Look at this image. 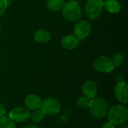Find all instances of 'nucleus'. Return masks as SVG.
Returning a JSON list of instances; mask_svg holds the SVG:
<instances>
[{
	"label": "nucleus",
	"mask_w": 128,
	"mask_h": 128,
	"mask_svg": "<svg viewBox=\"0 0 128 128\" xmlns=\"http://www.w3.org/2000/svg\"><path fill=\"white\" fill-rule=\"evenodd\" d=\"M63 16L70 22H76L80 20L82 15V8L77 1L68 2L62 8Z\"/></svg>",
	"instance_id": "2"
},
{
	"label": "nucleus",
	"mask_w": 128,
	"mask_h": 128,
	"mask_svg": "<svg viewBox=\"0 0 128 128\" xmlns=\"http://www.w3.org/2000/svg\"><path fill=\"white\" fill-rule=\"evenodd\" d=\"M109 122L114 125H124L128 121V110L124 105H116L109 109L107 112Z\"/></svg>",
	"instance_id": "1"
},
{
	"label": "nucleus",
	"mask_w": 128,
	"mask_h": 128,
	"mask_svg": "<svg viewBox=\"0 0 128 128\" xmlns=\"http://www.w3.org/2000/svg\"><path fill=\"white\" fill-rule=\"evenodd\" d=\"M40 109L46 115L54 116L61 111L62 104L60 101L55 98H48L42 101Z\"/></svg>",
	"instance_id": "5"
},
{
	"label": "nucleus",
	"mask_w": 128,
	"mask_h": 128,
	"mask_svg": "<svg viewBox=\"0 0 128 128\" xmlns=\"http://www.w3.org/2000/svg\"><path fill=\"white\" fill-rule=\"evenodd\" d=\"M101 128H116V125H114L113 124L110 123V122H106V124H104Z\"/></svg>",
	"instance_id": "22"
},
{
	"label": "nucleus",
	"mask_w": 128,
	"mask_h": 128,
	"mask_svg": "<svg viewBox=\"0 0 128 128\" xmlns=\"http://www.w3.org/2000/svg\"><path fill=\"white\" fill-rule=\"evenodd\" d=\"M24 128H38L36 126H34V125H28V126H26V127H25Z\"/></svg>",
	"instance_id": "24"
},
{
	"label": "nucleus",
	"mask_w": 128,
	"mask_h": 128,
	"mask_svg": "<svg viewBox=\"0 0 128 128\" xmlns=\"http://www.w3.org/2000/svg\"><path fill=\"white\" fill-rule=\"evenodd\" d=\"M121 128H128V125H124V126H122Z\"/></svg>",
	"instance_id": "25"
},
{
	"label": "nucleus",
	"mask_w": 128,
	"mask_h": 128,
	"mask_svg": "<svg viewBox=\"0 0 128 128\" xmlns=\"http://www.w3.org/2000/svg\"><path fill=\"white\" fill-rule=\"evenodd\" d=\"M1 33H2V26L0 24V35H1Z\"/></svg>",
	"instance_id": "26"
},
{
	"label": "nucleus",
	"mask_w": 128,
	"mask_h": 128,
	"mask_svg": "<svg viewBox=\"0 0 128 128\" xmlns=\"http://www.w3.org/2000/svg\"><path fill=\"white\" fill-rule=\"evenodd\" d=\"M115 96L122 105L128 103V85L125 82H118L115 87Z\"/></svg>",
	"instance_id": "9"
},
{
	"label": "nucleus",
	"mask_w": 128,
	"mask_h": 128,
	"mask_svg": "<svg viewBox=\"0 0 128 128\" xmlns=\"http://www.w3.org/2000/svg\"><path fill=\"white\" fill-rule=\"evenodd\" d=\"M104 7L111 14H117L121 10V4L117 0H106L104 2Z\"/></svg>",
	"instance_id": "14"
},
{
	"label": "nucleus",
	"mask_w": 128,
	"mask_h": 128,
	"mask_svg": "<svg viewBox=\"0 0 128 128\" xmlns=\"http://www.w3.org/2000/svg\"><path fill=\"white\" fill-rule=\"evenodd\" d=\"M80 44V40L74 34L65 35L62 40V46L67 50H72L77 47Z\"/></svg>",
	"instance_id": "11"
},
{
	"label": "nucleus",
	"mask_w": 128,
	"mask_h": 128,
	"mask_svg": "<svg viewBox=\"0 0 128 128\" xmlns=\"http://www.w3.org/2000/svg\"><path fill=\"white\" fill-rule=\"evenodd\" d=\"M92 31V24L86 20H82L77 22L74 28V35L77 38L80 40L86 38Z\"/></svg>",
	"instance_id": "6"
},
{
	"label": "nucleus",
	"mask_w": 128,
	"mask_h": 128,
	"mask_svg": "<svg viewBox=\"0 0 128 128\" xmlns=\"http://www.w3.org/2000/svg\"><path fill=\"white\" fill-rule=\"evenodd\" d=\"M64 4V0H47L46 2L47 8L53 12L62 10Z\"/></svg>",
	"instance_id": "15"
},
{
	"label": "nucleus",
	"mask_w": 128,
	"mask_h": 128,
	"mask_svg": "<svg viewBox=\"0 0 128 128\" xmlns=\"http://www.w3.org/2000/svg\"><path fill=\"white\" fill-rule=\"evenodd\" d=\"M6 114V109L3 104L0 103V118L4 116Z\"/></svg>",
	"instance_id": "21"
},
{
	"label": "nucleus",
	"mask_w": 128,
	"mask_h": 128,
	"mask_svg": "<svg viewBox=\"0 0 128 128\" xmlns=\"http://www.w3.org/2000/svg\"><path fill=\"white\" fill-rule=\"evenodd\" d=\"M0 128H15V124L8 116H4L0 118Z\"/></svg>",
	"instance_id": "18"
},
{
	"label": "nucleus",
	"mask_w": 128,
	"mask_h": 128,
	"mask_svg": "<svg viewBox=\"0 0 128 128\" xmlns=\"http://www.w3.org/2000/svg\"><path fill=\"white\" fill-rule=\"evenodd\" d=\"M25 104L29 110H37L40 109L42 100L40 97L35 94H29L25 100Z\"/></svg>",
	"instance_id": "12"
},
{
	"label": "nucleus",
	"mask_w": 128,
	"mask_h": 128,
	"mask_svg": "<svg viewBox=\"0 0 128 128\" xmlns=\"http://www.w3.org/2000/svg\"><path fill=\"white\" fill-rule=\"evenodd\" d=\"M82 92L84 96L89 99H93L96 98L98 93V88L95 82L93 81L88 80L86 81L82 86Z\"/></svg>",
	"instance_id": "10"
},
{
	"label": "nucleus",
	"mask_w": 128,
	"mask_h": 128,
	"mask_svg": "<svg viewBox=\"0 0 128 128\" xmlns=\"http://www.w3.org/2000/svg\"><path fill=\"white\" fill-rule=\"evenodd\" d=\"M34 40L40 44H47L51 40V35L50 33L44 29H40L34 33Z\"/></svg>",
	"instance_id": "13"
},
{
	"label": "nucleus",
	"mask_w": 128,
	"mask_h": 128,
	"mask_svg": "<svg viewBox=\"0 0 128 128\" xmlns=\"http://www.w3.org/2000/svg\"><path fill=\"white\" fill-rule=\"evenodd\" d=\"M69 2H72V1H76V0H68Z\"/></svg>",
	"instance_id": "27"
},
{
	"label": "nucleus",
	"mask_w": 128,
	"mask_h": 128,
	"mask_svg": "<svg viewBox=\"0 0 128 128\" xmlns=\"http://www.w3.org/2000/svg\"><path fill=\"white\" fill-rule=\"evenodd\" d=\"M14 122H25L31 117L30 110L23 106H17L11 110L8 116Z\"/></svg>",
	"instance_id": "8"
},
{
	"label": "nucleus",
	"mask_w": 128,
	"mask_h": 128,
	"mask_svg": "<svg viewBox=\"0 0 128 128\" xmlns=\"http://www.w3.org/2000/svg\"><path fill=\"white\" fill-rule=\"evenodd\" d=\"M8 7V5L7 3V0H0V17L4 14Z\"/></svg>",
	"instance_id": "20"
},
{
	"label": "nucleus",
	"mask_w": 128,
	"mask_h": 128,
	"mask_svg": "<svg viewBox=\"0 0 128 128\" xmlns=\"http://www.w3.org/2000/svg\"><path fill=\"white\" fill-rule=\"evenodd\" d=\"M104 9V0H88L85 6L86 14L91 20L98 19Z\"/></svg>",
	"instance_id": "4"
},
{
	"label": "nucleus",
	"mask_w": 128,
	"mask_h": 128,
	"mask_svg": "<svg viewBox=\"0 0 128 128\" xmlns=\"http://www.w3.org/2000/svg\"><path fill=\"white\" fill-rule=\"evenodd\" d=\"M116 80L118 82H118H124V77H123V76H122V75H118V76H116Z\"/></svg>",
	"instance_id": "23"
},
{
	"label": "nucleus",
	"mask_w": 128,
	"mask_h": 128,
	"mask_svg": "<svg viewBox=\"0 0 128 128\" xmlns=\"http://www.w3.org/2000/svg\"><path fill=\"white\" fill-rule=\"evenodd\" d=\"M46 117V114L43 112L41 109L34 110V112L32 115V121L34 123H40L44 121V119Z\"/></svg>",
	"instance_id": "16"
},
{
	"label": "nucleus",
	"mask_w": 128,
	"mask_h": 128,
	"mask_svg": "<svg viewBox=\"0 0 128 128\" xmlns=\"http://www.w3.org/2000/svg\"><path fill=\"white\" fill-rule=\"evenodd\" d=\"M91 99L86 98V96L80 97L77 100V106L82 109H87L89 107Z\"/></svg>",
	"instance_id": "19"
},
{
	"label": "nucleus",
	"mask_w": 128,
	"mask_h": 128,
	"mask_svg": "<svg viewBox=\"0 0 128 128\" xmlns=\"http://www.w3.org/2000/svg\"><path fill=\"white\" fill-rule=\"evenodd\" d=\"M124 61V55L122 52H116L112 58V62L113 63L114 67H120Z\"/></svg>",
	"instance_id": "17"
},
{
	"label": "nucleus",
	"mask_w": 128,
	"mask_h": 128,
	"mask_svg": "<svg viewBox=\"0 0 128 128\" xmlns=\"http://www.w3.org/2000/svg\"><path fill=\"white\" fill-rule=\"evenodd\" d=\"M94 68L100 73L108 74L111 73L114 70L115 67L112 62V58L108 56H103L98 58L94 61Z\"/></svg>",
	"instance_id": "7"
},
{
	"label": "nucleus",
	"mask_w": 128,
	"mask_h": 128,
	"mask_svg": "<svg viewBox=\"0 0 128 128\" xmlns=\"http://www.w3.org/2000/svg\"><path fill=\"white\" fill-rule=\"evenodd\" d=\"M89 110L91 114L97 118H104L108 112V103L102 98H94L91 99Z\"/></svg>",
	"instance_id": "3"
}]
</instances>
